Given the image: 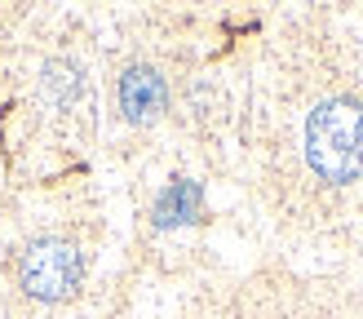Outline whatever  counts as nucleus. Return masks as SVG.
<instances>
[{
  "label": "nucleus",
  "mask_w": 363,
  "mask_h": 319,
  "mask_svg": "<svg viewBox=\"0 0 363 319\" xmlns=\"http://www.w3.org/2000/svg\"><path fill=\"white\" fill-rule=\"evenodd\" d=\"M84 279V253L62 235H40L18 257V284L31 301H67Z\"/></svg>",
  "instance_id": "2"
},
{
  "label": "nucleus",
  "mask_w": 363,
  "mask_h": 319,
  "mask_svg": "<svg viewBox=\"0 0 363 319\" xmlns=\"http://www.w3.org/2000/svg\"><path fill=\"white\" fill-rule=\"evenodd\" d=\"M306 164L323 182L363 177V102L323 98L306 120Z\"/></svg>",
  "instance_id": "1"
},
{
  "label": "nucleus",
  "mask_w": 363,
  "mask_h": 319,
  "mask_svg": "<svg viewBox=\"0 0 363 319\" xmlns=\"http://www.w3.org/2000/svg\"><path fill=\"white\" fill-rule=\"evenodd\" d=\"M195 204H199V191L191 186V182H177L169 195H164V200H160V208H155V218L160 222H186L191 218V213H195Z\"/></svg>",
  "instance_id": "5"
},
{
  "label": "nucleus",
  "mask_w": 363,
  "mask_h": 319,
  "mask_svg": "<svg viewBox=\"0 0 363 319\" xmlns=\"http://www.w3.org/2000/svg\"><path fill=\"white\" fill-rule=\"evenodd\" d=\"M45 89H49V98L71 102V98L84 94V76H80L71 62H49V67H45Z\"/></svg>",
  "instance_id": "4"
},
{
  "label": "nucleus",
  "mask_w": 363,
  "mask_h": 319,
  "mask_svg": "<svg viewBox=\"0 0 363 319\" xmlns=\"http://www.w3.org/2000/svg\"><path fill=\"white\" fill-rule=\"evenodd\" d=\"M169 102V84L155 67H129L120 76V111L133 124H151Z\"/></svg>",
  "instance_id": "3"
}]
</instances>
